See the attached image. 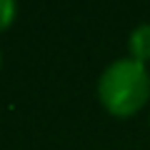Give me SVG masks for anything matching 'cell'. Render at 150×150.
Returning <instances> with one entry per match:
<instances>
[{
	"label": "cell",
	"instance_id": "6da1fadb",
	"mask_svg": "<svg viewBox=\"0 0 150 150\" xmlns=\"http://www.w3.org/2000/svg\"><path fill=\"white\" fill-rule=\"evenodd\" d=\"M150 73L133 58L112 60L98 78V100L110 115L130 118L148 105Z\"/></svg>",
	"mask_w": 150,
	"mask_h": 150
},
{
	"label": "cell",
	"instance_id": "7a4b0ae2",
	"mask_svg": "<svg viewBox=\"0 0 150 150\" xmlns=\"http://www.w3.org/2000/svg\"><path fill=\"white\" fill-rule=\"evenodd\" d=\"M128 48L130 58L138 63H150V23H140L138 28H133L128 35Z\"/></svg>",
	"mask_w": 150,
	"mask_h": 150
},
{
	"label": "cell",
	"instance_id": "3957f363",
	"mask_svg": "<svg viewBox=\"0 0 150 150\" xmlns=\"http://www.w3.org/2000/svg\"><path fill=\"white\" fill-rule=\"evenodd\" d=\"M15 15H18V5L13 0H0V33L8 30V28L15 23Z\"/></svg>",
	"mask_w": 150,
	"mask_h": 150
},
{
	"label": "cell",
	"instance_id": "277c9868",
	"mask_svg": "<svg viewBox=\"0 0 150 150\" xmlns=\"http://www.w3.org/2000/svg\"><path fill=\"white\" fill-rule=\"evenodd\" d=\"M0 63H3V50H0Z\"/></svg>",
	"mask_w": 150,
	"mask_h": 150
}]
</instances>
